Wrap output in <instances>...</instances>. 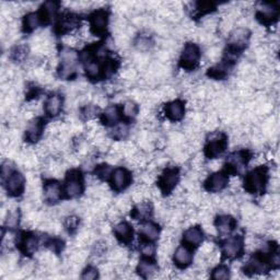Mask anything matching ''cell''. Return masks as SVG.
Returning <instances> with one entry per match:
<instances>
[{
	"label": "cell",
	"mask_w": 280,
	"mask_h": 280,
	"mask_svg": "<svg viewBox=\"0 0 280 280\" xmlns=\"http://www.w3.org/2000/svg\"><path fill=\"white\" fill-rule=\"evenodd\" d=\"M226 146H228V139L224 132H212L207 141L205 155L209 159L219 158L225 151Z\"/></svg>",
	"instance_id": "cell-1"
},
{
	"label": "cell",
	"mask_w": 280,
	"mask_h": 280,
	"mask_svg": "<svg viewBox=\"0 0 280 280\" xmlns=\"http://www.w3.org/2000/svg\"><path fill=\"white\" fill-rule=\"evenodd\" d=\"M267 170L263 167H256L245 179V189L250 193H261L266 186Z\"/></svg>",
	"instance_id": "cell-2"
},
{
	"label": "cell",
	"mask_w": 280,
	"mask_h": 280,
	"mask_svg": "<svg viewBox=\"0 0 280 280\" xmlns=\"http://www.w3.org/2000/svg\"><path fill=\"white\" fill-rule=\"evenodd\" d=\"M83 192V179L78 170H71L66 176L65 193L68 198L79 197Z\"/></svg>",
	"instance_id": "cell-3"
},
{
	"label": "cell",
	"mask_w": 280,
	"mask_h": 280,
	"mask_svg": "<svg viewBox=\"0 0 280 280\" xmlns=\"http://www.w3.org/2000/svg\"><path fill=\"white\" fill-rule=\"evenodd\" d=\"M201 59V50L197 44L187 43L181 54V66L187 70H193Z\"/></svg>",
	"instance_id": "cell-4"
},
{
	"label": "cell",
	"mask_w": 280,
	"mask_h": 280,
	"mask_svg": "<svg viewBox=\"0 0 280 280\" xmlns=\"http://www.w3.org/2000/svg\"><path fill=\"white\" fill-rule=\"evenodd\" d=\"M180 180V172L176 168H168L159 179V189L163 194H170L176 188Z\"/></svg>",
	"instance_id": "cell-5"
},
{
	"label": "cell",
	"mask_w": 280,
	"mask_h": 280,
	"mask_svg": "<svg viewBox=\"0 0 280 280\" xmlns=\"http://www.w3.org/2000/svg\"><path fill=\"white\" fill-rule=\"evenodd\" d=\"M131 180V173L125 168H117L111 174V185L116 192H123L130 186Z\"/></svg>",
	"instance_id": "cell-6"
},
{
	"label": "cell",
	"mask_w": 280,
	"mask_h": 280,
	"mask_svg": "<svg viewBox=\"0 0 280 280\" xmlns=\"http://www.w3.org/2000/svg\"><path fill=\"white\" fill-rule=\"evenodd\" d=\"M6 183V189L10 196H20L24 192L26 180L20 172L15 171L9 176V179L4 182Z\"/></svg>",
	"instance_id": "cell-7"
},
{
	"label": "cell",
	"mask_w": 280,
	"mask_h": 280,
	"mask_svg": "<svg viewBox=\"0 0 280 280\" xmlns=\"http://www.w3.org/2000/svg\"><path fill=\"white\" fill-rule=\"evenodd\" d=\"M243 248H244L243 239L240 237V235H235V237L228 239L224 243L222 252H224L225 257L234 259V257H238L239 255H241V253L243 252Z\"/></svg>",
	"instance_id": "cell-8"
},
{
	"label": "cell",
	"mask_w": 280,
	"mask_h": 280,
	"mask_svg": "<svg viewBox=\"0 0 280 280\" xmlns=\"http://www.w3.org/2000/svg\"><path fill=\"white\" fill-rule=\"evenodd\" d=\"M229 179L224 172H215L205 182V187L208 192L218 193L221 192L228 186Z\"/></svg>",
	"instance_id": "cell-9"
},
{
	"label": "cell",
	"mask_w": 280,
	"mask_h": 280,
	"mask_svg": "<svg viewBox=\"0 0 280 280\" xmlns=\"http://www.w3.org/2000/svg\"><path fill=\"white\" fill-rule=\"evenodd\" d=\"M109 24V13L99 9L91 16V32L101 35L105 32Z\"/></svg>",
	"instance_id": "cell-10"
},
{
	"label": "cell",
	"mask_w": 280,
	"mask_h": 280,
	"mask_svg": "<svg viewBox=\"0 0 280 280\" xmlns=\"http://www.w3.org/2000/svg\"><path fill=\"white\" fill-rule=\"evenodd\" d=\"M43 194L44 198L46 199L48 203L54 204L60 201L61 196H63V188H61L60 184L55 180H50L44 184L43 187Z\"/></svg>",
	"instance_id": "cell-11"
},
{
	"label": "cell",
	"mask_w": 280,
	"mask_h": 280,
	"mask_svg": "<svg viewBox=\"0 0 280 280\" xmlns=\"http://www.w3.org/2000/svg\"><path fill=\"white\" fill-rule=\"evenodd\" d=\"M44 132V124L42 118H33L25 128V138L30 142H37Z\"/></svg>",
	"instance_id": "cell-12"
},
{
	"label": "cell",
	"mask_w": 280,
	"mask_h": 280,
	"mask_svg": "<svg viewBox=\"0 0 280 280\" xmlns=\"http://www.w3.org/2000/svg\"><path fill=\"white\" fill-rule=\"evenodd\" d=\"M257 17L265 22V23H269L274 20L277 19L278 17V8L276 3H267V2H261L257 7Z\"/></svg>",
	"instance_id": "cell-13"
},
{
	"label": "cell",
	"mask_w": 280,
	"mask_h": 280,
	"mask_svg": "<svg viewBox=\"0 0 280 280\" xmlns=\"http://www.w3.org/2000/svg\"><path fill=\"white\" fill-rule=\"evenodd\" d=\"M215 228L217 233L221 237L229 235L235 228V220L230 215H224L218 217L215 221Z\"/></svg>",
	"instance_id": "cell-14"
},
{
	"label": "cell",
	"mask_w": 280,
	"mask_h": 280,
	"mask_svg": "<svg viewBox=\"0 0 280 280\" xmlns=\"http://www.w3.org/2000/svg\"><path fill=\"white\" fill-rule=\"evenodd\" d=\"M185 114L184 103L180 100H174L166 106L167 117L172 122H179L183 119Z\"/></svg>",
	"instance_id": "cell-15"
},
{
	"label": "cell",
	"mask_w": 280,
	"mask_h": 280,
	"mask_svg": "<svg viewBox=\"0 0 280 280\" xmlns=\"http://www.w3.org/2000/svg\"><path fill=\"white\" fill-rule=\"evenodd\" d=\"M183 240L186 244L190 246H199L204 241L203 230L197 225H190L183 233Z\"/></svg>",
	"instance_id": "cell-16"
},
{
	"label": "cell",
	"mask_w": 280,
	"mask_h": 280,
	"mask_svg": "<svg viewBox=\"0 0 280 280\" xmlns=\"http://www.w3.org/2000/svg\"><path fill=\"white\" fill-rule=\"evenodd\" d=\"M137 272H138L142 278H153L157 277L159 268L153 261L146 257L145 260L138 261V264H137Z\"/></svg>",
	"instance_id": "cell-17"
},
{
	"label": "cell",
	"mask_w": 280,
	"mask_h": 280,
	"mask_svg": "<svg viewBox=\"0 0 280 280\" xmlns=\"http://www.w3.org/2000/svg\"><path fill=\"white\" fill-rule=\"evenodd\" d=\"M174 263L177 267L186 268L187 266L192 264L193 261V253L190 252L188 247L186 246H179L174 252V256H173Z\"/></svg>",
	"instance_id": "cell-18"
},
{
	"label": "cell",
	"mask_w": 280,
	"mask_h": 280,
	"mask_svg": "<svg viewBox=\"0 0 280 280\" xmlns=\"http://www.w3.org/2000/svg\"><path fill=\"white\" fill-rule=\"evenodd\" d=\"M63 97L60 94H52L47 97L45 101V112L52 117L57 116L63 109Z\"/></svg>",
	"instance_id": "cell-19"
},
{
	"label": "cell",
	"mask_w": 280,
	"mask_h": 280,
	"mask_svg": "<svg viewBox=\"0 0 280 280\" xmlns=\"http://www.w3.org/2000/svg\"><path fill=\"white\" fill-rule=\"evenodd\" d=\"M115 237L119 240L122 243H130L132 241V237H134V231H132L131 225L127 222H119L114 228Z\"/></svg>",
	"instance_id": "cell-20"
},
{
	"label": "cell",
	"mask_w": 280,
	"mask_h": 280,
	"mask_svg": "<svg viewBox=\"0 0 280 280\" xmlns=\"http://www.w3.org/2000/svg\"><path fill=\"white\" fill-rule=\"evenodd\" d=\"M152 211H153L152 205H151L149 202L145 201V202L138 203V205H137L134 209L131 210V215L135 220L145 221V220L149 219L151 215H152Z\"/></svg>",
	"instance_id": "cell-21"
},
{
	"label": "cell",
	"mask_w": 280,
	"mask_h": 280,
	"mask_svg": "<svg viewBox=\"0 0 280 280\" xmlns=\"http://www.w3.org/2000/svg\"><path fill=\"white\" fill-rule=\"evenodd\" d=\"M244 270L247 273H252L253 275H261L267 272V266H266L265 261L261 259V256L255 255L247 261Z\"/></svg>",
	"instance_id": "cell-22"
},
{
	"label": "cell",
	"mask_w": 280,
	"mask_h": 280,
	"mask_svg": "<svg viewBox=\"0 0 280 280\" xmlns=\"http://www.w3.org/2000/svg\"><path fill=\"white\" fill-rule=\"evenodd\" d=\"M79 25V20L77 19V16L73 15V13H67L61 17V19L58 21L57 24V32L58 33H67L69 31L74 30Z\"/></svg>",
	"instance_id": "cell-23"
},
{
	"label": "cell",
	"mask_w": 280,
	"mask_h": 280,
	"mask_svg": "<svg viewBox=\"0 0 280 280\" xmlns=\"http://www.w3.org/2000/svg\"><path fill=\"white\" fill-rule=\"evenodd\" d=\"M139 232L146 239V241L150 242L155 241L160 237L159 225L153 224V222H147V224H142Z\"/></svg>",
	"instance_id": "cell-24"
},
{
	"label": "cell",
	"mask_w": 280,
	"mask_h": 280,
	"mask_svg": "<svg viewBox=\"0 0 280 280\" xmlns=\"http://www.w3.org/2000/svg\"><path fill=\"white\" fill-rule=\"evenodd\" d=\"M20 244L21 250L23 251L25 254H34L39 245V241L37 235L28 234L21 239Z\"/></svg>",
	"instance_id": "cell-25"
},
{
	"label": "cell",
	"mask_w": 280,
	"mask_h": 280,
	"mask_svg": "<svg viewBox=\"0 0 280 280\" xmlns=\"http://www.w3.org/2000/svg\"><path fill=\"white\" fill-rule=\"evenodd\" d=\"M119 117H121V111H119L116 105H112L106 108L104 111L103 116H102V122L108 126H115L119 121Z\"/></svg>",
	"instance_id": "cell-26"
},
{
	"label": "cell",
	"mask_w": 280,
	"mask_h": 280,
	"mask_svg": "<svg viewBox=\"0 0 280 280\" xmlns=\"http://www.w3.org/2000/svg\"><path fill=\"white\" fill-rule=\"evenodd\" d=\"M77 71V60H61L58 68V75L63 79H70L75 77Z\"/></svg>",
	"instance_id": "cell-27"
},
{
	"label": "cell",
	"mask_w": 280,
	"mask_h": 280,
	"mask_svg": "<svg viewBox=\"0 0 280 280\" xmlns=\"http://www.w3.org/2000/svg\"><path fill=\"white\" fill-rule=\"evenodd\" d=\"M57 9H58V3L53 2V1H48V2L44 3L41 8V10H39L38 12L42 23H45V24L48 23V22L52 20V18L55 16Z\"/></svg>",
	"instance_id": "cell-28"
},
{
	"label": "cell",
	"mask_w": 280,
	"mask_h": 280,
	"mask_svg": "<svg viewBox=\"0 0 280 280\" xmlns=\"http://www.w3.org/2000/svg\"><path fill=\"white\" fill-rule=\"evenodd\" d=\"M42 24L41 18H39L38 12H31L25 16L23 20V30L25 32H33L37 30L39 25Z\"/></svg>",
	"instance_id": "cell-29"
},
{
	"label": "cell",
	"mask_w": 280,
	"mask_h": 280,
	"mask_svg": "<svg viewBox=\"0 0 280 280\" xmlns=\"http://www.w3.org/2000/svg\"><path fill=\"white\" fill-rule=\"evenodd\" d=\"M139 108L134 100L126 101L123 105V114L128 119L135 118L139 114Z\"/></svg>",
	"instance_id": "cell-30"
},
{
	"label": "cell",
	"mask_w": 280,
	"mask_h": 280,
	"mask_svg": "<svg viewBox=\"0 0 280 280\" xmlns=\"http://www.w3.org/2000/svg\"><path fill=\"white\" fill-rule=\"evenodd\" d=\"M29 53V47L26 45H18L13 48L11 52L12 59L17 61V63H22L26 59Z\"/></svg>",
	"instance_id": "cell-31"
},
{
	"label": "cell",
	"mask_w": 280,
	"mask_h": 280,
	"mask_svg": "<svg viewBox=\"0 0 280 280\" xmlns=\"http://www.w3.org/2000/svg\"><path fill=\"white\" fill-rule=\"evenodd\" d=\"M86 74L90 79H96L100 77V75L102 73V68L99 63L96 61L90 60L86 63Z\"/></svg>",
	"instance_id": "cell-32"
},
{
	"label": "cell",
	"mask_w": 280,
	"mask_h": 280,
	"mask_svg": "<svg viewBox=\"0 0 280 280\" xmlns=\"http://www.w3.org/2000/svg\"><path fill=\"white\" fill-rule=\"evenodd\" d=\"M128 131H130V130H128L126 124H116L112 131V137L114 139L121 141L126 138Z\"/></svg>",
	"instance_id": "cell-33"
},
{
	"label": "cell",
	"mask_w": 280,
	"mask_h": 280,
	"mask_svg": "<svg viewBox=\"0 0 280 280\" xmlns=\"http://www.w3.org/2000/svg\"><path fill=\"white\" fill-rule=\"evenodd\" d=\"M112 168H111L110 164H100L97 166L94 170V175L96 176V179L100 180H106L109 179L112 174Z\"/></svg>",
	"instance_id": "cell-34"
},
{
	"label": "cell",
	"mask_w": 280,
	"mask_h": 280,
	"mask_svg": "<svg viewBox=\"0 0 280 280\" xmlns=\"http://www.w3.org/2000/svg\"><path fill=\"white\" fill-rule=\"evenodd\" d=\"M97 112H99V106H96L95 104H86L81 111V114L84 119L91 121L96 116Z\"/></svg>",
	"instance_id": "cell-35"
},
{
	"label": "cell",
	"mask_w": 280,
	"mask_h": 280,
	"mask_svg": "<svg viewBox=\"0 0 280 280\" xmlns=\"http://www.w3.org/2000/svg\"><path fill=\"white\" fill-rule=\"evenodd\" d=\"M213 279L216 280H224L231 277V270L226 266H218L212 272Z\"/></svg>",
	"instance_id": "cell-36"
},
{
	"label": "cell",
	"mask_w": 280,
	"mask_h": 280,
	"mask_svg": "<svg viewBox=\"0 0 280 280\" xmlns=\"http://www.w3.org/2000/svg\"><path fill=\"white\" fill-rule=\"evenodd\" d=\"M80 219L77 216H68L65 220V228L69 233H74L79 229Z\"/></svg>",
	"instance_id": "cell-37"
},
{
	"label": "cell",
	"mask_w": 280,
	"mask_h": 280,
	"mask_svg": "<svg viewBox=\"0 0 280 280\" xmlns=\"http://www.w3.org/2000/svg\"><path fill=\"white\" fill-rule=\"evenodd\" d=\"M135 46L137 48V51L140 53H147L151 47H152V42L150 41V38L145 37H140L137 39L135 43Z\"/></svg>",
	"instance_id": "cell-38"
},
{
	"label": "cell",
	"mask_w": 280,
	"mask_h": 280,
	"mask_svg": "<svg viewBox=\"0 0 280 280\" xmlns=\"http://www.w3.org/2000/svg\"><path fill=\"white\" fill-rule=\"evenodd\" d=\"M46 245L48 247V250H50L53 253H55V254H57V253H59V252L63 251L65 244H64L63 240L57 239V238H53V239L50 240V241H47Z\"/></svg>",
	"instance_id": "cell-39"
},
{
	"label": "cell",
	"mask_w": 280,
	"mask_h": 280,
	"mask_svg": "<svg viewBox=\"0 0 280 280\" xmlns=\"http://www.w3.org/2000/svg\"><path fill=\"white\" fill-rule=\"evenodd\" d=\"M140 253L145 257L151 259L155 253V246L150 241H145L140 244Z\"/></svg>",
	"instance_id": "cell-40"
},
{
	"label": "cell",
	"mask_w": 280,
	"mask_h": 280,
	"mask_svg": "<svg viewBox=\"0 0 280 280\" xmlns=\"http://www.w3.org/2000/svg\"><path fill=\"white\" fill-rule=\"evenodd\" d=\"M117 209L122 213H125L131 209V199L128 197H121L117 199V203L115 204Z\"/></svg>",
	"instance_id": "cell-41"
},
{
	"label": "cell",
	"mask_w": 280,
	"mask_h": 280,
	"mask_svg": "<svg viewBox=\"0 0 280 280\" xmlns=\"http://www.w3.org/2000/svg\"><path fill=\"white\" fill-rule=\"evenodd\" d=\"M81 39H80V37H78L77 34H67V35H65V37H63V43L66 45V47H68V48H74L75 46H78L79 45V43Z\"/></svg>",
	"instance_id": "cell-42"
},
{
	"label": "cell",
	"mask_w": 280,
	"mask_h": 280,
	"mask_svg": "<svg viewBox=\"0 0 280 280\" xmlns=\"http://www.w3.org/2000/svg\"><path fill=\"white\" fill-rule=\"evenodd\" d=\"M99 273L100 270L93 267V266H89L88 268H86L83 270V273L81 275V278L84 280H93V279H96L99 277Z\"/></svg>",
	"instance_id": "cell-43"
},
{
	"label": "cell",
	"mask_w": 280,
	"mask_h": 280,
	"mask_svg": "<svg viewBox=\"0 0 280 280\" xmlns=\"http://www.w3.org/2000/svg\"><path fill=\"white\" fill-rule=\"evenodd\" d=\"M137 69L134 67H126L121 71V78L125 80V81H131L137 78Z\"/></svg>",
	"instance_id": "cell-44"
},
{
	"label": "cell",
	"mask_w": 280,
	"mask_h": 280,
	"mask_svg": "<svg viewBox=\"0 0 280 280\" xmlns=\"http://www.w3.org/2000/svg\"><path fill=\"white\" fill-rule=\"evenodd\" d=\"M13 172H15V170H13L12 163L9 162V161L4 162L2 164V167H1V179H2V182H6L9 179V176H10Z\"/></svg>",
	"instance_id": "cell-45"
},
{
	"label": "cell",
	"mask_w": 280,
	"mask_h": 280,
	"mask_svg": "<svg viewBox=\"0 0 280 280\" xmlns=\"http://www.w3.org/2000/svg\"><path fill=\"white\" fill-rule=\"evenodd\" d=\"M213 251H215V245H213V243H211V242L202 243V246H201V250H199L198 255L203 256V257H206Z\"/></svg>",
	"instance_id": "cell-46"
},
{
	"label": "cell",
	"mask_w": 280,
	"mask_h": 280,
	"mask_svg": "<svg viewBox=\"0 0 280 280\" xmlns=\"http://www.w3.org/2000/svg\"><path fill=\"white\" fill-rule=\"evenodd\" d=\"M220 48L218 47V46H215V45H211L209 47V50L207 51V57H208V59L211 60V61H216L218 58H219V56H220Z\"/></svg>",
	"instance_id": "cell-47"
},
{
	"label": "cell",
	"mask_w": 280,
	"mask_h": 280,
	"mask_svg": "<svg viewBox=\"0 0 280 280\" xmlns=\"http://www.w3.org/2000/svg\"><path fill=\"white\" fill-rule=\"evenodd\" d=\"M219 260H220V254L218 252H216V250L211 252L209 255L205 257V261H206V265L208 266H213L219 263Z\"/></svg>",
	"instance_id": "cell-48"
},
{
	"label": "cell",
	"mask_w": 280,
	"mask_h": 280,
	"mask_svg": "<svg viewBox=\"0 0 280 280\" xmlns=\"http://www.w3.org/2000/svg\"><path fill=\"white\" fill-rule=\"evenodd\" d=\"M228 185H229V187H230L231 189L234 190V192H237V190H239L240 187H241L242 182H241V180L239 179L238 176H233L232 179L229 180Z\"/></svg>",
	"instance_id": "cell-49"
},
{
	"label": "cell",
	"mask_w": 280,
	"mask_h": 280,
	"mask_svg": "<svg viewBox=\"0 0 280 280\" xmlns=\"http://www.w3.org/2000/svg\"><path fill=\"white\" fill-rule=\"evenodd\" d=\"M197 9L199 11H203V12H209L211 11L213 8H215V3H212V2H206V1H204V2H198L197 4Z\"/></svg>",
	"instance_id": "cell-50"
},
{
	"label": "cell",
	"mask_w": 280,
	"mask_h": 280,
	"mask_svg": "<svg viewBox=\"0 0 280 280\" xmlns=\"http://www.w3.org/2000/svg\"><path fill=\"white\" fill-rule=\"evenodd\" d=\"M208 167L211 171L213 172H218L219 171V168L222 167V162L221 160H219V158H216V159H210V162L208 164Z\"/></svg>",
	"instance_id": "cell-51"
},
{
	"label": "cell",
	"mask_w": 280,
	"mask_h": 280,
	"mask_svg": "<svg viewBox=\"0 0 280 280\" xmlns=\"http://www.w3.org/2000/svg\"><path fill=\"white\" fill-rule=\"evenodd\" d=\"M97 229H99L100 233L104 234V235H108L111 231V224H110V221H101L99 226H97Z\"/></svg>",
	"instance_id": "cell-52"
}]
</instances>
